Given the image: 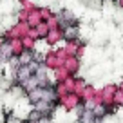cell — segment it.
I'll return each instance as SVG.
<instances>
[{
  "label": "cell",
  "instance_id": "ba28073f",
  "mask_svg": "<svg viewBox=\"0 0 123 123\" xmlns=\"http://www.w3.org/2000/svg\"><path fill=\"white\" fill-rule=\"evenodd\" d=\"M78 111H80V123H100L94 116V112H92V109H85L81 105Z\"/></svg>",
  "mask_w": 123,
  "mask_h": 123
},
{
  "label": "cell",
  "instance_id": "7a4b0ae2",
  "mask_svg": "<svg viewBox=\"0 0 123 123\" xmlns=\"http://www.w3.org/2000/svg\"><path fill=\"white\" fill-rule=\"evenodd\" d=\"M58 103L65 109V111H74V109L81 107V98L78 96V94H74V92H67L65 96L58 98Z\"/></svg>",
  "mask_w": 123,
  "mask_h": 123
},
{
  "label": "cell",
  "instance_id": "8992f818",
  "mask_svg": "<svg viewBox=\"0 0 123 123\" xmlns=\"http://www.w3.org/2000/svg\"><path fill=\"white\" fill-rule=\"evenodd\" d=\"M42 63H43V65H45L49 71H53V69H56V67H60L63 62H62L60 58L56 56L54 49H51V51H47V53L43 54V62H42Z\"/></svg>",
  "mask_w": 123,
  "mask_h": 123
},
{
  "label": "cell",
  "instance_id": "52a82bcc",
  "mask_svg": "<svg viewBox=\"0 0 123 123\" xmlns=\"http://www.w3.org/2000/svg\"><path fill=\"white\" fill-rule=\"evenodd\" d=\"M62 40H63V36H62V29H49V33H47V36H45L43 42H45L49 47H53V45H56V43H60Z\"/></svg>",
  "mask_w": 123,
  "mask_h": 123
},
{
  "label": "cell",
  "instance_id": "d6986e66",
  "mask_svg": "<svg viewBox=\"0 0 123 123\" xmlns=\"http://www.w3.org/2000/svg\"><path fill=\"white\" fill-rule=\"evenodd\" d=\"M118 87H119V89H121V91H123V81H121V83H119V85H118Z\"/></svg>",
  "mask_w": 123,
  "mask_h": 123
},
{
  "label": "cell",
  "instance_id": "ac0fdd59",
  "mask_svg": "<svg viewBox=\"0 0 123 123\" xmlns=\"http://www.w3.org/2000/svg\"><path fill=\"white\" fill-rule=\"evenodd\" d=\"M116 2V6H118V7H123V0H114Z\"/></svg>",
  "mask_w": 123,
  "mask_h": 123
},
{
  "label": "cell",
  "instance_id": "4fadbf2b",
  "mask_svg": "<svg viewBox=\"0 0 123 123\" xmlns=\"http://www.w3.org/2000/svg\"><path fill=\"white\" fill-rule=\"evenodd\" d=\"M20 40H22L24 51H35L36 49V42H38V40H35L31 35H25L24 38H20Z\"/></svg>",
  "mask_w": 123,
  "mask_h": 123
},
{
  "label": "cell",
  "instance_id": "2e32d148",
  "mask_svg": "<svg viewBox=\"0 0 123 123\" xmlns=\"http://www.w3.org/2000/svg\"><path fill=\"white\" fill-rule=\"evenodd\" d=\"M85 85H87V83H85V80H83V78H76V76H74V85H73V92H74V94H78V96H80V94H81V91H83V89H85Z\"/></svg>",
  "mask_w": 123,
  "mask_h": 123
},
{
  "label": "cell",
  "instance_id": "3957f363",
  "mask_svg": "<svg viewBox=\"0 0 123 123\" xmlns=\"http://www.w3.org/2000/svg\"><path fill=\"white\" fill-rule=\"evenodd\" d=\"M116 89H118L116 83H109V85H105L103 89H100V101H101V105H105V107H114L112 98H114Z\"/></svg>",
  "mask_w": 123,
  "mask_h": 123
},
{
  "label": "cell",
  "instance_id": "6da1fadb",
  "mask_svg": "<svg viewBox=\"0 0 123 123\" xmlns=\"http://www.w3.org/2000/svg\"><path fill=\"white\" fill-rule=\"evenodd\" d=\"M29 29L31 27L27 25L25 20H16L7 31H4V35L7 36V40L9 38H24L25 35H29Z\"/></svg>",
  "mask_w": 123,
  "mask_h": 123
},
{
  "label": "cell",
  "instance_id": "7c38bea8",
  "mask_svg": "<svg viewBox=\"0 0 123 123\" xmlns=\"http://www.w3.org/2000/svg\"><path fill=\"white\" fill-rule=\"evenodd\" d=\"M53 76H54V83H56V81H63V80H67L71 74L67 73L65 69H63V65H60V67H56V69H53Z\"/></svg>",
  "mask_w": 123,
  "mask_h": 123
},
{
  "label": "cell",
  "instance_id": "277c9868",
  "mask_svg": "<svg viewBox=\"0 0 123 123\" xmlns=\"http://www.w3.org/2000/svg\"><path fill=\"white\" fill-rule=\"evenodd\" d=\"M63 69L67 71V73L71 74V76H76L78 74V71L81 69V60L78 56H67L65 60H63Z\"/></svg>",
  "mask_w": 123,
  "mask_h": 123
},
{
  "label": "cell",
  "instance_id": "8fae6325",
  "mask_svg": "<svg viewBox=\"0 0 123 123\" xmlns=\"http://www.w3.org/2000/svg\"><path fill=\"white\" fill-rule=\"evenodd\" d=\"M9 47H11L13 56H18V54L24 51V45H22V40L20 38H9Z\"/></svg>",
  "mask_w": 123,
  "mask_h": 123
},
{
  "label": "cell",
  "instance_id": "9c48e42d",
  "mask_svg": "<svg viewBox=\"0 0 123 123\" xmlns=\"http://www.w3.org/2000/svg\"><path fill=\"white\" fill-rule=\"evenodd\" d=\"M25 22H27V25H29V27H35V25H38V24L42 22V18H40V11H38V7H35V9H31V11H27Z\"/></svg>",
  "mask_w": 123,
  "mask_h": 123
},
{
  "label": "cell",
  "instance_id": "e0dca14e",
  "mask_svg": "<svg viewBox=\"0 0 123 123\" xmlns=\"http://www.w3.org/2000/svg\"><path fill=\"white\" fill-rule=\"evenodd\" d=\"M112 103H114V107H123V91L121 89H116L114 92V98H112Z\"/></svg>",
  "mask_w": 123,
  "mask_h": 123
},
{
  "label": "cell",
  "instance_id": "5b68a950",
  "mask_svg": "<svg viewBox=\"0 0 123 123\" xmlns=\"http://www.w3.org/2000/svg\"><path fill=\"white\" fill-rule=\"evenodd\" d=\"M62 36L63 42H71V40H78L80 38V24H71L62 29Z\"/></svg>",
  "mask_w": 123,
  "mask_h": 123
},
{
  "label": "cell",
  "instance_id": "5bb4252c",
  "mask_svg": "<svg viewBox=\"0 0 123 123\" xmlns=\"http://www.w3.org/2000/svg\"><path fill=\"white\" fill-rule=\"evenodd\" d=\"M16 58H18L20 65H29V63H33V51H22Z\"/></svg>",
  "mask_w": 123,
  "mask_h": 123
},
{
  "label": "cell",
  "instance_id": "9a60e30c",
  "mask_svg": "<svg viewBox=\"0 0 123 123\" xmlns=\"http://www.w3.org/2000/svg\"><path fill=\"white\" fill-rule=\"evenodd\" d=\"M38 11H40V18H42V22H47V20L54 15L53 9H51L49 6H38Z\"/></svg>",
  "mask_w": 123,
  "mask_h": 123
},
{
  "label": "cell",
  "instance_id": "30bf717a",
  "mask_svg": "<svg viewBox=\"0 0 123 123\" xmlns=\"http://www.w3.org/2000/svg\"><path fill=\"white\" fill-rule=\"evenodd\" d=\"M15 22H16L15 13H9V15H2V16H0V27H2L4 31H7Z\"/></svg>",
  "mask_w": 123,
  "mask_h": 123
}]
</instances>
